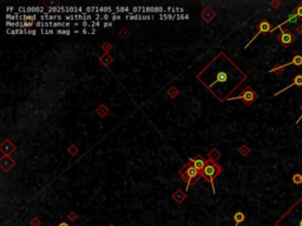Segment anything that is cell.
<instances>
[{
	"label": "cell",
	"instance_id": "obj_8",
	"mask_svg": "<svg viewBox=\"0 0 302 226\" xmlns=\"http://www.w3.org/2000/svg\"><path fill=\"white\" fill-rule=\"evenodd\" d=\"M198 173H200V171H198V170H196L192 165H188V166L185 167V172L182 175L188 177V178L196 179V178H197V175H198Z\"/></svg>",
	"mask_w": 302,
	"mask_h": 226
},
{
	"label": "cell",
	"instance_id": "obj_16",
	"mask_svg": "<svg viewBox=\"0 0 302 226\" xmlns=\"http://www.w3.org/2000/svg\"><path fill=\"white\" fill-rule=\"evenodd\" d=\"M214 16H215V14H214V12L211 11V8H205L204 12L202 13V17L204 18L205 21H210V20L214 18Z\"/></svg>",
	"mask_w": 302,
	"mask_h": 226
},
{
	"label": "cell",
	"instance_id": "obj_15",
	"mask_svg": "<svg viewBox=\"0 0 302 226\" xmlns=\"http://www.w3.org/2000/svg\"><path fill=\"white\" fill-rule=\"evenodd\" d=\"M244 219H246V215H243L241 211H238V212H236L235 215H234V220H235V226H238L241 224V223H243L244 221Z\"/></svg>",
	"mask_w": 302,
	"mask_h": 226
},
{
	"label": "cell",
	"instance_id": "obj_50",
	"mask_svg": "<svg viewBox=\"0 0 302 226\" xmlns=\"http://www.w3.org/2000/svg\"><path fill=\"white\" fill-rule=\"evenodd\" d=\"M73 25H74V26H79L80 24H79L78 21H74V23H73Z\"/></svg>",
	"mask_w": 302,
	"mask_h": 226
},
{
	"label": "cell",
	"instance_id": "obj_42",
	"mask_svg": "<svg viewBox=\"0 0 302 226\" xmlns=\"http://www.w3.org/2000/svg\"><path fill=\"white\" fill-rule=\"evenodd\" d=\"M101 20H104V21L109 20V14H104V16H101Z\"/></svg>",
	"mask_w": 302,
	"mask_h": 226
},
{
	"label": "cell",
	"instance_id": "obj_41",
	"mask_svg": "<svg viewBox=\"0 0 302 226\" xmlns=\"http://www.w3.org/2000/svg\"><path fill=\"white\" fill-rule=\"evenodd\" d=\"M70 152H71V154H76V153H77V152H78V150H77V147H76V148H74V147H71V151H70Z\"/></svg>",
	"mask_w": 302,
	"mask_h": 226
},
{
	"label": "cell",
	"instance_id": "obj_17",
	"mask_svg": "<svg viewBox=\"0 0 302 226\" xmlns=\"http://www.w3.org/2000/svg\"><path fill=\"white\" fill-rule=\"evenodd\" d=\"M47 13L50 14V13H66V7H54V6H52V7H49L47 8Z\"/></svg>",
	"mask_w": 302,
	"mask_h": 226
},
{
	"label": "cell",
	"instance_id": "obj_44",
	"mask_svg": "<svg viewBox=\"0 0 302 226\" xmlns=\"http://www.w3.org/2000/svg\"><path fill=\"white\" fill-rule=\"evenodd\" d=\"M300 110H301V111H302V105H301V106H300ZM301 119H302V114H301V117H300V118H299V119H297V120H296V121H295V124H299V123H300V121H301Z\"/></svg>",
	"mask_w": 302,
	"mask_h": 226
},
{
	"label": "cell",
	"instance_id": "obj_35",
	"mask_svg": "<svg viewBox=\"0 0 302 226\" xmlns=\"http://www.w3.org/2000/svg\"><path fill=\"white\" fill-rule=\"evenodd\" d=\"M40 225V220L38 218H33L31 220V226H39Z\"/></svg>",
	"mask_w": 302,
	"mask_h": 226
},
{
	"label": "cell",
	"instance_id": "obj_1",
	"mask_svg": "<svg viewBox=\"0 0 302 226\" xmlns=\"http://www.w3.org/2000/svg\"><path fill=\"white\" fill-rule=\"evenodd\" d=\"M221 173V167L218 166L217 164H215L214 161H208L205 167L203 169L202 171V174L203 177L207 179L210 184H211V187H213V192L215 193V186H214V178L216 177L217 174Z\"/></svg>",
	"mask_w": 302,
	"mask_h": 226
},
{
	"label": "cell",
	"instance_id": "obj_34",
	"mask_svg": "<svg viewBox=\"0 0 302 226\" xmlns=\"http://www.w3.org/2000/svg\"><path fill=\"white\" fill-rule=\"evenodd\" d=\"M77 217H78V215H77V213H74V212H70V213H68V219H70L71 221L76 220Z\"/></svg>",
	"mask_w": 302,
	"mask_h": 226
},
{
	"label": "cell",
	"instance_id": "obj_20",
	"mask_svg": "<svg viewBox=\"0 0 302 226\" xmlns=\"http://www.w3.org/2000/svg\"><path fill=\"white\" fill-rule=\"evenodd\" d=\"M291 180H293V183L295 185H300V184H302V174L301 173H295V174L293 175Z\"/></svg>",
	"mask_w": 302,
	"mask_h": 226
},
{
	"label": "cell",
	"instance_id": "obj_48",
	"mask_svg": "<svg viewBox=\"0 0 302 226\" xmlns=\"http://www.w3.org/2000/svg\"><path fill=\"white\" fill-rule=\"evenodd\" d=\"M13 8H14V7H13V6H11V7H10V6H8V7H7V8H6V11H7V12H12V11H13Z\"/></svg>",
	"mask_w": 302,
	"mask_h": 226
},
{
	"label": "cell",
	"instance_id": "obj_39",
	"mask_svg": "<svg viewBox=\"0 0 302 226\" xmlns=\"http://www.w3.org/2000/svg\"><path fill=\"white\" fill-rule=\"evenodd\" d=\"M80 25L84 26V27H90V21H82Z\"/></svg>",
	"mask_w": 302,
	"mask_h": 226
},
{
	"label": "cell",
	"instance_id": "obj_25",
	"mask_svg": "<svg viewBox=\"0 0 302 226\" xmlns=\"http://www.w3.org/2000/svg\"><path fill=\"white\" fill-rule=\"evenodd\" d=\"M97 113H99V115H101V117H104V115H106L107 107H105L104 105H101V106H99V107H98V110H97Z\"/></svg>",
	"mask_w": 302,
	"mask_h": 226
},
{
	"label": "cell",
	"instance_id": "obj_6",
	"mask_svg": "<svg viewBox=\"0 0 302 226\" xmlns=\"http://www.w3.org/2000/svg\"><path fill=\"white\" fill-rule=\"evenodd\" d=\"M293 86H297V87H302V74L299 73L297 75H295L294 77V79H293V81H291V84L287 85L285 88H282L281 91H279V92H276L274 96H279V94H281L282 92H285V90H288V88H290V87H293Z\"/></svg>",
	"mask_w": 302,
	"mask_h": 226
},
{
	"label": "cell",
	"instance_id": "obj_46",
	"mask_svg": "<svg viewBox=\"0 0 302 226\" xmlns=\"http://www.w3.org/2000/svg\"><path fill=\"white\" fill-rule=\"evenodd\" d=\"M82 33L87 34V33H90V31H89V29H86V28H83V29H82Z\"/></svg>",
	"mask_w": 302,
	"mask_h": 226
},
{
	"label": "cell",
	"instance_id": "obj_47",
	"mask_svg": "<svg viewBox=\"0 0 302 226\" xmlns=\"http://www.w3.org/2000/svg\"><path fill=\"white\" fill-rule=\"evenodd\" d=\"M58 226H70V225L67 224L66 221H63V223H60V224H59V225H58Z\"/></svg>",
	"mask_w": 302,
	"mask_h": 226
},
{
	"label": "cell",
	"instance_id": "obj_45",
	"mask_svg": "<svg viewBox=\"0 0 302 226\" xmlns=\"http://www.w3.org/2000/svg\"><path fill=\"white\" fill-rule=\"evenodd\" d=\"M270 5L273 6V7H279V6H280V2H271Z\"/></svg>",
	"mask_w": 302,
	"mask_h": 226
},
{
	"label": "cell",
	"instance_id": "obj_10",
	"mask_svg": "<svg viewBox=\"0 0 302 226\" xmlns=\"http://www.w3.org/2000/svg\"><path fill=\"white\" fill-rule=\"evenodd\" d=\"M0 165H1V169L6 172V171H8V170L11 169L12 166L14 165V161H13L11 158H8V157H4V158L1 159V163H0Z\"/></svg>",
	"mask_w": 302,
	"mask_h": 226
},
{
	"label": "cell",
	"instance_id": "obj_2",
	"mask_svg": "<svg viewBox=\"0 0 302 226\" xmlns=\"http://www.w3.org/2000/svg\"><path fill=\"white\" fill-rule=\"evenodd\" d=\"M258 98V94L255 92V91H252L250 87H247L246 90L243 91L242 93H241L240 96H236V97H231V98H229L228 100H235V99H241V100H243V102L246 104V105H252V102H255L256 99Z\"/></svg>",
	"mask_w": 302,
	"mask_h": 226
},
{
	"label": "cell",
	"instance_id": "obj_40",
	"mask_svg": "<svg viewBox=\"0 0 302 226\" xmlns=\"http://www.w3.org/2000/svg\"><path fill=\"white\" fill-rule=\"evenodd\" d=\"M111 26H113V24H112V23H109V21H104V27H111Z\"/></svg>",
	"mask_w": 302,
	"mask_h": 226
},
{
	"label": "cell",
	"instance_id": "obj_22",
	"mask_svg": "<svg viewBox=\"0 0 302 226\" xmlns=\"http://www.w3.org/2000/svg\"><path fill=\"white\" fill-rule=\"evenodd\" d=\"M111 61H112V56H110L109 54H107V53H106V54H104V56H101V62H103V64H104L105 66H106V65H109V64H110Z\"/></svg>",
	"mask_w": 302,
	"mask_h": 226
},
{
	"label": "cell",
	"instance_id": "obj_37",
	"mask_svg": "<svg viewBox=\"0 0 302 226\" xmlns=\"http://www.w3.org/2000/svg\"><path fill=\"white\" fill-rule=\"evenodd\" d=\"M295 32H296L297 34H301V35H302V24L297 25V27L295 28Z\"/></svg>",
	"mask_w": 302,
	"mask_h": 226
},
{
	"label": "cell",
	"instance_id": "obj_19",
	"mask_svg": "<svg viewBox=\"0 0 302 226\" xmlns=\"http://www.w3.org/2000/svg\"><path fill=\"white\" fill-rule=\"evenodd\" d=\"M283 70H285L283 65H275L274 67L269 70V72H270V73H275V74H277V75H280V74L283 72Z\"/></svg>",
	"mask_w": 302,
	"mask_h": 226
},
{
	"label": "cell",
	"instance_id": "obj_36",
	"mask_svg": "<svg viewBox=\"0 0 302 226\" xmlns=\"http://www.w3.org/2000/svg\"><path fill=\"white\" fill-rule=\"evenodd\" d=\"M119 19H122V16H120V14H112V17H111L112 21H115V20H119Z\"/></svg>",
	"mask_w": 302,
	"mask_h": 226
},
{
	"label": "cell",
	"instance_id": "obj_26",
	"mask_svg": "<svg viewBox=\"0 0 302 226\" xmlns=\"http://www.w3.org/2000/svg\"><path fill=\"white\" fill-rule=\"evenodd\" d=\"M219 156H221V154L217 152V150H213L211 153H210V156H209V159H210V161H214V160H216Z\"/></svg>",
	"mask_w": 302,
	"mask_h": 226
},
{
	"label": "cell",
	"instance_id": "obj_27",
	"mask_svg": "<svg viewBox=\"0 0 302 226\" xmlns=\"http://www.w3.org/2000/svg\"><path fill=\"white\" fill-rule=\"evenodd\" d=\"M159 18L162 20H165V19H176L177 18V14H169V13H165V14H159Z\"/></svg>",
	"mask_w": 302,
	"mask_h": 226
},
{
	"label": "cell",
	"instance_id": "obj_13",
	"mask_svg": "<svg viewBox=\"0 0 302 226\" xmlns=\"http://www.w3.org/2000/svg\"><path fill=\"white\" fill-rule=\"evenodd\" d=\"M228 73L225 72V71H219L217 73V75H216V79H215V81L213 83V85L215 84V83H224V81H227L228 80Z\"/></svg>",
	"mask_w": 302,
	"mask_h": 226
},
{
	"label": "cell",
	"instance_id": "obj_30",
	"mask_svg": "<svg viewBox=\"0 0 302 226\" xmlns=\"http://www.w3.org/2000/svg\"><path fill=\"white\" fill-rule=\"evenodd\" d=\"M119 35L123 38V39H126L130 35V32L126 29V28H123V31H120V33H119Z\"/></svg>",
	"mask_w": 302,
	"mask_h": 226
},
{
	"label": "cell",
	"instance_id": "obj_49",
	"mask_svg": "<svg viewBox=\"0 0 302 226\" xmlns=\"http://www.w3.org/2000/svg\"><path fill=\"white\" fill-rule=\"evenodd\" d=\"M296 226H302V218L296 223Z\"/></svg>",
	"mask_w": 302,
	"mask_h": 226
},
{
	"label": "cell",
	"instance_id": "obj_11",
	"mask_svg": "<svg viewBox=\"0 0 302 226\" xmlns=\"http://www.w3.org/2000/svg\"><path fill=\"white\" fill-rule=\"evenodd\" d=\"M290 65H295V66H302V56L301 54H295V56H293V59H291L289 62H287V64H285L283 65V67H287V66H290Z\"/></svg>",
	"mask_w": 302,
	"mask_h": 226
},
{
	"label": "cell",
	"instance_id": "obj_31",
	"mask_svg": "<svg viewBox=\"0 0 302 226\" xmlns=\"http://www.w3.org/2000/svg\"><path fill=\"white\" fill-rule=\"evenodd\" d=\"M40 32H41L43 34H54V31H53V29H51V28H50V29L41 28V29H40Z\"/></svg>",
	"mask_w": 302,
	"mask_h": 226
},
{
	"label": "cell",
	"instance_id": "obj_12",
	"mask_svg": "<svg viewBox=\"0 0 302 226\" xmlns=\"http://www.w3.org/2000/svg\"><path fill=\"white\" fill-rule=\"evenodd\" d=\"M139 11L142 13H162L164 12L163 7H139Z\"/></svg>",
	"mask_w": 302,
	"mask_h": 226
},
{
	"label": "cell",
	"instance_id": "obj_21",
	"mask_svg": "<svg viewBox=\"0 0 302 226\" xmlns=\"http://www.w3.org/2000/svg\"><path fill=\"white\" fill-rule=\"evenodd\" d=\"M115 10H116V11H115V14H119V13H122V12H124V13H128V14L130 13V7H126V6H124V7L117 6Z\"/></svg>",
	"mask_w": 302,
	"mask_h": 226
},
{
	"label": "cell",
	"instance_id": "obj_28",
	"mask_svg": "<svg viewBox=\"0 0 302 226\" xmlns=\"http://www.w3.org/2000/svg\"><path fill=\"white\" fill-rule=\"evenodd\" d=\"M238 151H240L241 154H242V156H244V157H246V156H248V154H249V152H250L249 147L246 146V145H243L242 147H240V150H238Z\"/></svg>",
	"mask_w": 302,
	"mask_h": 226
},
{
	"label": "cell",
	"instance_id": "obj_29",
	"mask_svg": "<svg viewBox=\"0 0 302 226\" xmlns=\"http://www.w3.org/2000/svg\"><path fill=\"white\" fill-rule=\"evenodd\" d=\"M168 93H169V96L171 97V98H175V97L178 94V91L176 90L175 87H171V88L168 91Z\"/></svg>",
	"mask_w": 302,
	"mask_h": 226
},
{
	"label": "cell",
	"instance_id": "obj_23",
	"mask_svg": "<svg viewBox=\"0 0 302 226\" xmlns=\"http://www.w3.org/2000/svg\"><path fill=\"white\" fill-rule=\"evenodd\" d=\"M294 13H295L297 17H299L302 20V2H300V4H299V5H297L296 7H295V10H294Z\"/></svg>",
	"mask_w": 302,
	"mask_h": 226
},
{
	"label": "cell",
	"instance_id": "obj_33",
	"mask_svg": "<svg viewBox=\"0 0 302 226\" xmlns=\"http://www.w3.org/2000/svg\"><path fill=\"white\" fill-rule=\"evenodd\" d=\"M111 47H112V46L110 45L109 43H105V44H103V45H101V48H103V50H104L105 52H109V51H110V50H111Z\"/></svg>",
	"mask_w": 302,
	"mask_h": 226
},
{
	"label": "cell",
	"instance_id": "obj_9",
	"mask_svg": "<svg viewBox=\"0 0 302 226\" xmlns=\"http://www.w3.org/2000/svg\"><path fill=\"white\" fill-rule=\"evenodd\" d=\"M14 150H16V146L10 140H5L4 144L1 145V151H2L4 154H11Z\"/></svg>",
	"mask_w": 302,
	"mask_h": 226
},
{
	"label": "cell",
	"instance_id": "obj_5",
	"mask_svg": "<svg viewBox=\"0 0 302 226\" xmlns=\"http://www.w3.org/2000/svg\"><path fill=\"white\" fill-rule=\"evenodd\" d=\"M189 160H190L191 165H192L196 170H198L200 172H202L203 169L205 167V165H207V161L204 160V158H203L202 156H196L195 158L189 159Z\"/></svg>",
	"mask_w": 302,
	"mask_h": 226
},
{
	"label": "cell",
	"instance_id": "obj_43",
	"mask_svg": "<svg viewBox=\"0 0 302 226\" xmlns=\"http://www.w3.org/2000/svg\"><path fill=\"white\" fill-rule=\"evenodd\" d=\"M35 26L37 27H43V21H35Z\"/></svg>",
	"mask_w": 302,
	"mask_h": 226
},
{
	"label": "cell",
	"instance_id": "obj_4",
	"mask_svg": "<svg viewBox=\"0 0 302 226\" xmlns=\"http://www.w3.org/2000/svg\"><path fill=\"white\" fill-rule=\"evenodd\" d=\"M257 29H258L257 33L255 34V35H254V38H252V39L250 40V41H249L248 44H247L246 47H248V46L250 45V43H252V40L256 39L258 35H260V34H262V33L266 34V33H269V32H271V31H273V26H271V24L269 23V21H267V20H262V21H261V23H260L257 25Z\"/></svg>",
	"mask_w": 302,
	"mask_h": 226
},
{
	"label": "cell",
	"instance_id": "obj_7",
	"mask_svg": "<svg viewBox=\"0 0 302 226\" xmlns=\"http://www.w3.org/2000/svg\"><path fill=\"white\" fill-rule=\"evenodd\" d=\"M39 19L41 20V21H54V20L59 21V20H62L63 19V16L62 14H49V13L46 12L45 14H40Z\"/></svg>",
	"mask_w": 302,
	"mask_h": 226
},
{
	"label": "cell",
	"instance_id": "obj_14",
	"mask_svg": "<svg viewBox=\"0 0 302 226\" xmlns=\"http://www.w3.org/2000/svg\"><path fill=\"white\" fill-rule=\"evenodd\" d=\"M26 13L27 14H31V13H40V14H45L46 12L44 11L43 7H37V6H30V7H26Z\"/></svg>",
	"mask_w": 302,
	"mask_h": 226
},
{
	"label": "cell",
	"instance_id": "obj_38",
	"mask_svg": "<svg viewBox=\"0 0 302 226\" xmlns=\"http://www.w3.org/2000/svg\"><path fill=\"white\" fill-rule=\"evenodd\" d=\"M35 33H37L35 29H26L25 28V34H32V35H34Z\"/></svg>",
	"mask_w": 302,
	"mask_h": 226
},
{
	"label": "cell",
	"instance_id": "obj_24",
	"mask_svg": "<svg viewBox=\"0 0 302 226\" xmlns=\"http://www.w3.org/2000/svg\"><path fill=\"white\" fill-rule=\"evenodd\" d=\"M7 33L22 34V33H25V28H14V29H7Z\"/></svg>",
	"mask_w": 302,
	"mask_h": 226
},
{
	"label": "cell",
	"instance_id": "obj_18",
	"mask_svg": "<svg viewBox=\"0 0 302 226\" xmlns=\"http://www.w3.org/2000/svg\"><path fill=\"white\" fill-rule=\"evenodd\" d=\"M172 198L175 199V201H177L178 204H181L185 199V194L182 192V191H177V192L172 196Z\"/></svg>",
	"mask_w": 302,
	"mask_h": 226
},
{
	"label": "cell",
	"instance_id": "obj_3",
	"mask_svg": "<svg viewBox=\"0 0 302 226\" xmlns=\"http://www.w3.org/2000/svg\"><path fill=\"white\" fill-rule=\"evenodd\" d=\"M280 31H281V34L276 37L277 41H279L283 47L290 46L291 44L295 41V39H296L295 34H293L290 31H287V29H283V28H280Z\"/></svg>",
	"mask_w": 302,
	"mask_h": 226
},
{
	"label": "cell",
	"instance_id": "obj_51",
	"mask_svg": "<svg viewBox=\"0 0 302 226\" xmlns=\"http://www.w3.org/2000/svg\"><path fill=\"white\" fill-rule=\"evenodd\" d=\"M109 226H115V225H112V224H111V225H109Z\"/></svg>",
	"mask_w": 302,
	"mask_h": 226
},
{
	"label": "cell",
	"instance_id": "obj_32",
	"mask_svg": "<svg viewBox=\"0 0 302 226\" xmlns=\"http://www.w3.org/2000/svg\"><path fill=\"white\" fill-rule=\"evenodd\" d=\"M57 33H58V34H66V35H68V34L71 33V31H68V29H63V28H59V29H57Z\"/></svg>",
	"mask_w": 302,
	"mask_h": 226
}]
</instances>
